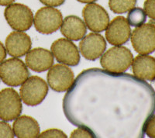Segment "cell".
<instances>
[{
  "instance_id": "cell-1",
  "label": "cell",
  "mask_w": 155,
  "mask_h": 138,
  "mask_svg": "<svg viewBox=\"0 0 155 138\" xmlns=\"http://www.w3.org/2000/svg\"><path fill=\"white\" fill-rule=\"evenodd\" d=\"M63 110L71 123L93 137L142 138L155 113V91L132 74L89 68L74 80Z\"/></svg>"
},
{
  "instance_id": "cell-2",
  "label": "cell",
  "mask_w": 155,
  "mask_h": 138,
  "mask_svg": "<svg viewBox=\"0 0 155 138\" xmlns=\"http://www.w3.org/2000/svg\"><path fill=\"white\" fill-rule=\"evenodd\" d=\"M134 55L127 48L115 46L102 55L100 64L108 71L124 73L132 65Z\"/></svg>"
},
{
  "instance_id": "cell-3",
  "label": "cell",
  "mask_w": 155,
  "mask_h": 138,
  "mask_svg": "<svg viewBox=\"0 0 155 138\" xmlns=\"http://www.w3.org/2000/svg\"><path fill=\"white\" fill-rule=\"evenodd\" d=\"M29 74L27 66L17 58L3 61L0 64V78L9 86L21 85L29 78Z\"/></svg>"
},
{
  "instance_id": "cell-4",
  "label": "cell",
  "mask_w": 155,
  "mask_h": 138,
  "mask_svg": "<svg viewBox=\"0 0 155 138\" xmlns=\"http://www.w3.org/2000/svg\"><path fill=\"white\" fill-rule=\"evenodd\" d=\"M48 92V84L38 76H31L21 85L19 96L27 106H35L41 104Z\"/></svg>"
},
{
  "instance_id": "cell-5",
  "label": "cell",
  "mask_w": 155,
  "mask_h": 138,
  "mask_svg": "<svg viewBox=\"0 0 155 138\" xmlns=\"http://www.w3.org/2000/svg\"><path fill=\"white\" fill-rule=\"evenodd\" d=\"M4 16L8 24L16 31H27L34 23V14L31 9L21 3L7 5Z\"/></svg>"
},
{
  "instance_id": "cell-6",
  "label": "cell",
  "mask_w": 155,
  "mask_h": 138,
  "mask_svg": "<svg viewBox=\"0 0 155 138\" xmlns=\"http://www.w3.org/2000/svg\"><path fill=\"white\" fill-rule=\"evenodd\" d=\"M63 16L60 10L51 6H45L39 9L34 17L36 30L43 34H51L60 28Z\"/></svg>"
},
{
  "instance_id": "cell-7",
  "label": "cell",
  "mask_w": 155,
  "mask_h": 138,
  "mask_svg": "<svg viewBox=\"0 0 155 138\" xmlns=\"http://www.w3.org/2000/svg\"><path fill=\"white\" fill-rule=\"evenodd\" d=\"M131 43L140 54H149L155 51V23L150 22L134 29L131 34Z\"/></svg>"
},
{
  "instance_id": "cell-8",
  "label": "cell",
  "mask_w": 155,
  "mask_h": 138,
  "mask_svg": "<svg viewBox=\"0 0 155 138\" xmlns=\"http://www.w3.org/2000/svg\"><path fill=\"white\" fill-rule=\"evenodd\" d=\"M23 106L21 98L12 88L0 91V119L4 121L14 120L21 114Z\"/></svg>"
},
{
  "instance_id": "cell-9",
  "label": "cell",
  "mask_w": 155,
  "mask_h": 138,
  "mask_svg": "<svg viewBox=\"0 0 155 138\" xmlns=\"http://www.w3.org/2000/svg\"><path fill=\"white\" fill-rule=\"evenodd\" d=\"M85 23L91 31L100 33L106 30L109 16L104 8L97 3H88L82 9Z\"/></svg>"
},
{
  "instance_id": "cell-10",
  "label": "cell",
  "mask_w": 155,
  "mask_h": 138,
  "mask_svg": "<svg viewBox=\"0 0 155 138\" xmlns=\"http://www.w3.org/2000/svg\"><path fill=\"white\" fill-rule=\"evenodd\" d=\"M51 52L58 62L69 66L79 64L80 54L77 46L67 38H60L52 44Z\"/></svg>"
},
{
  "instance_id": "cell-11",
  "label": "cell",
  "mask_w": 155,
  "mask_h": 138,
  "mask_svg": "<svg viewBox=\"0 0 155 138\" xmlns=\"http://www.w3.org/2000/svg\"><path fill=\"white\" fill-rule=\"evenodd\" d=\"M48 82L51 89L58 92L68 90L74 82V73L66 64L52 65L47 75Z\"/></svg>"
},
{
  "instance_id": "cell-12",
  "label": "cell",
  "mask_w": 155,
  "mask_h": 138,
  "mask_svg": "<svg viewBox=\"0 0 155 138\" xmlns=\"http://www.w3.org/2000/svg\"><path fill=\"white\" fill-rule=\"evenodd\" d=\"M131 36L130 25L124 16H117L109 23L106 31L108 42L114 46H120L127 42Z\"/></svg>"
},
{
  "instance_id": "cell-13",
  "label": "cell",
  "mask_w": 155,
  "mask_h": 138,
  "mask_svg": "<svg viewBox=\"0 0 155 138\" xmlns=\"http://www.w3.org/2000/svg\"><path fill=\"white\" fill-rule=\"evenodd\" d=\"M106 48L104 37L96 33H91L84 37L79 44L81 54L85 59L95 61L100 58Z\"/></svg>"
},
{
  "instance_id": "cell-14",
  "label": "cell",
  "mask_w": 155,
  "mask_h": 138,
  "mask_svg": "<svg viewBox=\"0 0 155 138\" xmlns=\"http://www.w3.org/2000/svg\"><path fill=\"white\" fill-rule=\"evenodd\" d=\"M30 36L23 31H14L5 39L6 52L13 58H20L27 54L31 49Z\"/></svg>"
},
{
  "instance_id": "cell-15",
  "label": "cell",
  "mask_w": 155,
  "mask_h": 138,
  "mask_svg": "<svg viewBox=\"0 0 155 138\" xmlns=\"http://www.w3.org/2000/svg\"><path fill=\"white\" fill-rule=\"evenodd\" d=\"M25 61L26 65L32 71L43 72L52 67L54 55L52 52L44 48H34L27 54Z\"/></svg>"
},
{
  "instance_id": "cell-16",
  "label": "cell",
  "mask_w": 155,
  "mask_h": 138,
  "mask_svg": "<svg viewBox=\"0 0 155 138\" xmlns=\"http://www.w3.org/2000/svg\"><path fill=\"white\" fill-rule=\"evenodd\" d=\"M134 76L144 81L155 80V58L147 54H140L132 63Z\"/></svg>"
},
{
  "instance_id": "cell-17",
  "label": "cell",
  "mask_w": 155,
  "mask_h": 138,
  "mask_svg": "<svg viewBox=\"0 0 155 138\" xmlns=\"http://www.w3.org/2000/svg\"><path fill=\"white\" fill-rule=\"evenodd\" d=\"M14 135L19 138L38 137L41 130L35 119L29 116L18 117L12 124Z\"/></svg>"
},
{
  "instance_id": "cell-18",
  "label": "cell",
  "mask_w": 155,
  "mask_h": 138,
  "mask_svg": "<svg viewBox=\"0 0 155 138\" xmlns=\"http://www.w3.org/2000/svg\"><path fill=\"white\" fill-rule=\"evenodd\" d=\"M86 25L81 19L76 16L64 18L61 26V32L70 41H79L86 34Z\"/></svg>"
},
{
  "instance_id": "cell-19",
  "label": "cell",
  "mask_w": 155,
  "mask_h": 138,
  "mask_svg": "<svg viewBox=\"0 0 155 138\" xmlns=\"http://www.w3.org/2000/svg\"><path fill=\"white\" fill-rule=\"evenodd\" d=\"M137 0H109V9L114 13L123 14L135 7Z\"/></svg>"
},
{
  "instance_id": "cell-20",
  "label": "cell",
  "mask_w": 155,
  "mask_h": 138,
  "mask_svg": "<svg viewBox=\"0 0 155 138\" xmlns=\"http://www.w3.org/2000/svg\"><path fill=\"white\" fill-rule=\"evenodd\" d=\"M127 20L130 26L137 27L146 22L147 14L143 9L134 7L129 11Z\"/></svg>"
},
{
  "instance_id": "cell-21",
  "label": "cell",
  "mask_w": 155,
  "mask_h": 138,
  "mask_svg": "<svg viewBox=\"0 0 155 138\" xmlns=\"http://www.w3.org/2000/svg\"><path fill=\"white\" fill-rule=\"evenodd\" d=\"M38 137H46V138H66L67 135L64 133L63 131L58 129H49L44 131L43 133H40Z\"/></svg>"
},
{
  "instance_id": "cell-22",
  "label": "cell",
  "mask_w": 155,
  "mask_h": 138,
  "mask_svg": "<svg viewBox=\"0 0 155 138\" xmlns=\"http://www.w3.org/2000/svg\"><path fill=\"white\" fill-rule=\"evenodd\" d=\"M0 137H14V133L9 123L5 121H0Z\"/></svg>"
},
{
  "instance_id": "cell-23",
  "label": "cell",
  "mask_w": 155,
  "mask_h": 138,
  "mask_svg": "<svg viewBox=\"0 0 155 138\" xmlns=\"http://www.w3.org/2000/svg\"><path fill=\"white\" fill-rule=\"evenodd\" d=\"M143 8L147 16L155 20V0H146L143 4Z\"/></svg>"
},
{
  "instance_id": "cell-24",
  "label": "cell",
  "mask_w": 155,
  "mask_h": 138,
  "mask_svg": "<svg viewBox=\"0 0 155 138\" xmlns=\"http://www.w3.org/2000/svg\"><path fill=\"white\" fill-rule=\"evenodd\" d=\"M145 134L149 137L155 138V115L152 116L148 120L145 128Z\"/></svg>"
},
{
  "instance_id": "cell-25",
  "label": "cell",
  "mask_w": 155,
  "mask_h": 138,
  "mask_svg": "<svg viewBox=\"0 0 155 138\" xmlns=\"http://www.w3.org/2000/svg\"><path fill=\"white\" fill-rule=\"evenodd\" d=\"M71 138H78V137H93L92 134L90 133L88 130L83 127H78V129L74 130L72 133H71Z\"/></svg>"
},
{
  "instance_id": "cell-26",
  "label": "cell",
  "mask_w": 155,
  "mask_h": 138,
  "mask_svg": "<svg viewBox=\"0 0 155 138\" xmlns=\"http://www.w3.org/2000/svg\"><path fill=\"white\" fill-rule=\"evenodd\" d=\"M40 2L47 6L56 7V6H60L62 4L64 3L65 0H40Z\"/></svg>"
},
{
  "instance_id": "cell-27",
  "label": "cell",
  "mask_w": 155,
  "mask_h": 138,
  "mask_svg": "<svg viewBox=\"0 0 155 138\" xmlns=\"http://www.w3.org/2000/svg\"><path fill=\"white\" fill-rule=\"evenodd\" d=\"M6 58V49L2 44V43L0 41V64Z\"/></svg>"
},
{
  "instance_id": "cell-28",
  "label": "cell",
  "mask_w": 155,
  "mask_h": 138,
  "mask_svg": "<svg viewBox=\"0 0 155 138\" xmlns=\"http://www.w3.org/2000/svg\"><path fill=\"white\" fill-rule=\"evenodd\" d=\"M15 0H0V5L2 6H7V5L12 4Z\"/></svg>"
},
{
  "instance_id": "cell-29",
  "label": "cell",
  "mask_w": 155,
  "mask_h": 138,
  "mask_svg": "<svg viewBox=\"0 0 155 138\" xmlns=\"http://www.w3.org/2000/svg\"><path fill=\"white\" fill-rule=\"evenodd\" d=\"M77 1L81 2V3H92V2H95L97 0H77Z\"/></svg>"
}]
</instances>
